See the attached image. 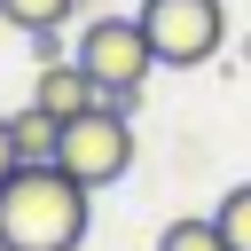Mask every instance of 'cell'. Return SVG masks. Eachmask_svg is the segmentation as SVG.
<instances>
[{"label": "cell", "instance_id": "cell-7", "mask_svg": "<svg viewBox=\"0 0 251 251\" xmlns=\"http://www.w3.org/2000/svg\"><path fill=\"white\" fill-rule=\"evenodd\" d=\"M78 8H86V0H0V16H8L16 31H63Z\"/></svg>", "mask_w": 251, "mask_h": 251}, {"label": "cell", "instance_id": "cell-11", "mask_svg": "<svg viewBox=\"0 0 251 251\" xmlns=\"http://www.w3.org/2000/svg\"><path fill=\"white\" fill-rule=\"evenodd\" d=\"M243 63H251V39H243Z\"/></svg>", "mask_w": 251, "mask_h": 251}, {"label": "cell", "instance_id": "cell-8", "mask_svg": "<svg viewBox=\"0 0 251 251\" xmlns=\"http://www.w3.org/2000/svg\"><path fill=\"white\" fill-rule=\"evenodd\" d=\"M220 235H227V251H251V180H235L227 196H220Z\"/></svg>", "mask_w": 251, "mask_h": 251}, {"label": "cell", "instance_id": "cell-9", "mask_svg": "<svg viewBox=\"0 0 251 251\" xmlns=\"http://www.w3.org/2000/svg\"><path fill=\"white\" fill-rule=\"evenodd\" d=\"M157 251H227V235H220V220H173L157 235Z\"/></svg>", "mask_w": 251, "mask_h": 251}, {"label": "cell", "instance_id": "cell-4", "mask_svg": "<svg viewBox=\"0 0 251 251\" xmlns=\"http://www.w3.org/2000/svg\"><path fill=\"white\" fill-rule=\"evenodd\" d=\"M133 16H141L165 71H196V63H212L227 47V8L220 0H141Z\"/></svg>", "mask_w": 251, "mask_h": 251}, {"label": "cell", "instance_id": "cell-3", "mask_svg": "<svg viewBox=\"0 0 251 251\" xmlns=\"http://www.w3.org/2000/svg\"><path fill=\"white\" fill-rule=\"evenodd\" d=\"M55 165L78 180V188H110L133 173V118L118 102H94L78 118H63V141H55Z\"/></svg>", "mask_w": 251, "mask_h": 251}, {"label": "cell", "instance_id": "cell-5", "mask_svg": "<svg viewBox=\"0 0 251 251\" xmlns=\"http://www.w3.org/2000/svg\"><path fill=\"white\" fill-rule=\"evenodd\" d=\"M31 102L47 110V118H78V110H94L102 102V86L71 63V55H55V63H39V78H31Z\"/></svg>", "mask_w": 251, "mask_h": 251}, {"label": "cell", "instance_id": "cell-2", "mask_svg": "<svg viewBox=\"0 0 251 251\" xmlns=\"http://www.w3.org/2000/svg\"><path fill=\"white\" fill-rule=\"evenodd\" d=\"M71 63H78V71L102 86V102H118V110L133 118V102H141V78L157 71V47H149L141 16H94V24L78 31Z\"/></svg>", "mask_w": 251, "mask_h": 251}, {"label": "cell", "instance_id": "cell-1", "mask_svg": "<svg viewBox=\"0 0 251 251\" xmlns=\"http://www.w3.org/2000/svg\"><path fill=\"white\" fill-rule=\"evenodd\" d=\"M86 204L63 165H16L0 180V251H78L86 243Z\"/></svg>", "mask_w": 251, "mask_h": 251}, {"label": "cell", "instance_id": "cell-6", "mask_svg": "<svg viewBox=\"0 0 251 251\" xmlns=\"http://www.w3.org/2000/svg\"><path fill=\"white\" fill-rule=\"evenodd\" d=\"M8 126H16V165H55L63 118H47L39 102H24V110H8Z\"/></svg>", "mask_w": 251, "mask_h": 251}, {"label": "cell", "instance_id": "cell-10", "mask_svg": "<svg viewBox=\"0 0 251 251\" xmlns=\"http://www.w3.org/2000/svg\"><path fill=\"white\" fill-rule=\"evenodd\" d=\"M16 173V126H8V110H0V180Z\"/></svg>", "mask_w": 251, "mask_h": 251}]
</instances>
